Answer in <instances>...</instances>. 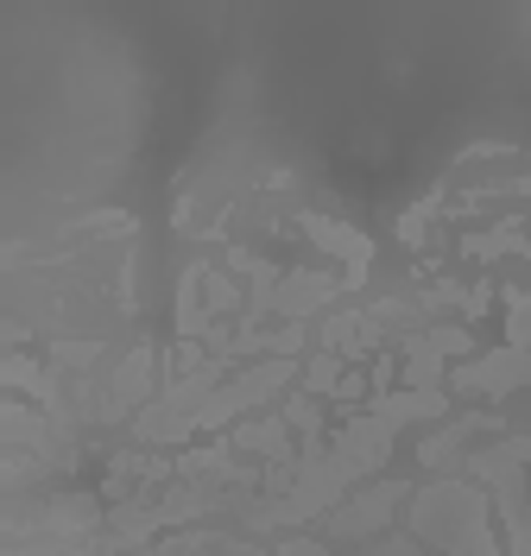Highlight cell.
<instances>
[{"mask_svg":"<svg viewBox=\"0 0 531 556\" xmlns=\"http://www.w3.org/2000/svg\"><path fill=\"white\" fill-rule=\"evenodd\" d=\"M481 159H519V146H513V139H475V146L456 152V172L462 165H481Z\"/></svg>","mask_w":531,"mask_h":556,"instance_id":"4fadbf2b","label":"cell"},{"mask_svg":"<svg viewBox=\"0 0 531 556\" xmlns=\"http://www.w3.org/2000/svg\"><path fill=\"white\" fill-rule=\"evenodd\" d=\"M456 253H462V260H500V253H526V215H506V222L481 228V235H462Z\"/></svg>","mask_w":531,"mask_h":556,"instance_id":"ba28073f","label":"cell"},{"mask_svg":"<svg viewBox=\"0 0 531 556\" xmlns=\"http://www.w3.org/2000/svg\"><path fill=\"white\" fill-rule=\"evenodd\" d=\"M506 348L531 354V291H506Z\"/></svg>","mask_w":531,"mask_h":556,"instance_id":"8fae6325","label":"cell"},{"mask_svg":"<svg viewBox=\"0 0 531 556\" xmlns=\"http://www.w3.org/2000/svg\"><path fill=\"white\" fill-rule=\"evenodd\" d=\"M399 506H412V486L405 481L354 486L349 500L323 519V544H367V538H387V525L399 519Z\"/></svg>","mask_w":531,"mask_h":556,"instance_id":"7a4b0ae2","label":"cell"},{"mask_svg":"<svg viewBox=\"0 0 531 556\" xmlns=\"http://www.w3.org/2000/svg\"><path fill=\"white\" fill-rule=\"evenodd\" d=\"M526 260H531V215H526Z\"/></svg>","mask_w":531,"mask_h":556,"instance_id":"5bb4252c","label":"cell"},{"mask_svg":"<svg viewBox=\"0 0 531 556\" xmlns=\"http://www.w3.org/2000/svg\"><path fill=\"white\" fill-rule=\"evenodd\" d=\"M468 437H506V417H500V412L443 417V424H437V437H425V443H418V462H425V468H437V475H456Z\"/></svg>","mask_w":531,"mask_h":556,"instance_id":"8992f818","label":"cell"},{"mask_svg":"<svg viewBox=\"0 0 531 556\" xmlns=\"http://www.w3.org/2000/svg\"><path fill=\"white\" fill-rule=\"evenodd\" d=\"M462 399H506V392H519L531 386V354L526 348H494V354H475V361H462L450 367V380Z\"/></svg>","mask_w":531,"mask_h":556,"instance_id":"277c9868","label":"cell"},{"mask_svg":"<svg viewBox=\"0 0 531 556\" xmlns=\"http://www.w3.org/2000/svg\"><path fill=\"white\" fill-rule=\"evenodd\" d=\"M298 228H304L311 247H323L329 260H342V285L349 291L367 285V273H374V235H361L342 215H317V208H298Z\"/></svg>","mask_w":531,"mask_h":556,"instance_id":"3957f363","label":"cell"},{"mask_svg":"<svg viewBox=\"0 0 531 556\" xmlns=\"http://www.w3.org/2000/svg\"><path fill=\"white\" fill-rule=\"evenodd\" d=\"M488 462H500V468H531V430L526 437H500L494 450H481Z\"/></svg>","mask_w":531,"mask_h":556,"instance_id":"7c38bea8","label":"cell"},{"mask_svg":"<svg viewBox=\"0 0 531 556\" xmlns=\"http://www.w3.org/2000/svg\"><path fill=\"white\" fill-rule=\"evenodd\" d=\"M437 208H443V190H430V197H418V203L399 215V241L405 247H425V228L437 222Z\"/></svg>","mask_w":531,"mask_h":556,"instance_id":"30bf717a","label":"cell"},{"mask_svg":"<svg viewBox=\"0 0 531 556\" xmlns=\"http://www.w3.org/2000/svg\"><path fill=\"white\" fill-rule=\"evenodd\" d=\"M342 374H349V361L323 348V354H311V361H304V386H298V392H317V399H336V386H342Z\"/></svg>","mask_w":531,"mask_h":556,"instance_id":"9c48e42d","label":"cell"},{"mask_svg":"<svg viewBox=\"0 0 531 556\" xmlns=\"http://www.w3.org/2000/svg\"><path fill=\"white\" fill-rule=\"evenodd\" d=\"M392 348H399V380H405V392H443L450 361H475L468 323H430L418 336H399Z\"/></svg>","mask_w":531,"mask_h":556,"instance_id":"6da1fadb","label":"cell"},{"mask_svg":"<svg viewBox=\"0 0 531 556\" xmlns=\"http://www.w3.org/2000/svg\"><path fill=\"white\" fill-rule=\"evenodd\" d=\"M228 450L260 468H285V462H298V430L285 424V412H253L228 430Z\"/></svg>","mask_w":531,"mask_h":556,"instance_id":"5b68a950","label":"cell"},{"mask_svg":"<svg viewBox=\"0 0 531 556\" xmlns=\"http://www.w3.org/2000/svg\"><path fill=\"white\" fill-rule=\"evenodd\" d=\"M367 412L380 417V424H392V430H405V424H443L450 417V392H374L367 399Z\"/></svg>","mask_w":531,"mask_h":556,"instance_id":"52a82bcc","label":"cell"}]
</instances>
